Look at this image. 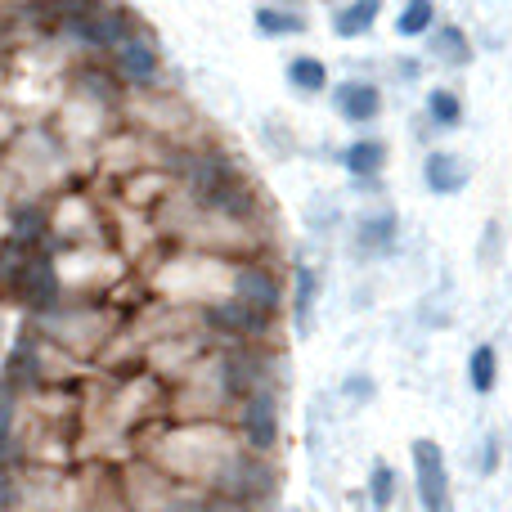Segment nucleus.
<instances>
[{"mask_svg": "<svg viewBox=\"0 0 512 512\" xmlns=\"http://www.w3.org/2000/svg\"><path fill=\"white\" fill-rule=\"evenodd\" d=\"M216 486L230 490L234 504H261V499L274 495V486H279V477H274V468L265 463L261 450H234L230 459L221 463V472H216Z\"/></svg>", "mask_w": 512, "mask_h": 512, "instance_id": "nucleus-1", "label": "nucleus"}, {"mask_svg": "<svg viewBox=\"0 0 512 512\" xmlns=\"http://www.w3.org/2000/svg\"><path fill=\"white\" fill-rule=\"evenodd\" d=\"M14 297L23 301L27 310H50L59 301V270H54L45 256H23L14 270Z\"/></svg>", "mask_w": 512, "mask_h": 512, "instance_id": "nucleus-2", "label": "nucleus"}, {"mask_svg": "<svg viewBox=\"0 0 512 512\" xmlns=\"http://www.w3.org/2000/svg\"><path fill=\"white\" fill-rule=\"evenodd\" d=\"M414 477H418L423 508L441 512L450 504V472H445V454L436 441H414Z\"/></svg>", "mask_w": 512, "mask_h": 512, "instance_id": "nucleus-3", "label": "nucleus"}, {"mask_svg": "<svg viewBox=\"0 0 512 512\" xmlns=\"http://www.w3.org/2000/svg\"><path fill=\"white\" fill-rule=\"evenodd\" d=\"M270 310H261V306H252L248 297H239L234 292L230 301H216L212 310H207V324L212 328H221V333H230V337H261L265 328H270Z\"/></svg>", "mask_w": 512, "mask_h": 512, "instance_id": "nucleus-4", "label": "nucleus"}, {"mask_svg": "<svg viewBox=\"0 0 512 512\" xmlns=\"http://www.w3.org/2000/svg\"><path fill=\"white\" fill-rule=\"evenodd\" d=\"M68 27L86 45H99V50H117L126 36H135V23H131L126 9H99V5L90 9V14H81L77 23H68Z\"/></svg>", "mask_w": 512, "mask_h": 512, "instance_id": "nucleus-5", "label": "nucleus"}, {"mask_svg": "<svg viewBox=\"0 0 512 512\" xmlns=\"http://www.w3.org/2000/svg\"><path fill=\"white\" fill-rule=\"evenodd\" d=\"M243 441L261 454H270L279 445V405H274L270 391H252L243 400Z\"/></svg>", "mask_w": 512, "mask_h": 512, "instance_id": "nucleus-6", "label": "nucleus"}, {"mask_svg": "<svg viewBox=\"0 0 512 512\" xmlns=\"http://www.w3.org/2000/svg\"><path fill=\"white\" fill-rule=\"evenodd\" d=\"M185 180H189L198 203H212V198L234 180V167L221 158V153H194V158L185 162Z\"/></svg>", "mask_w": 512, "mask_h": 512, "instance_id": "nucleus-7", "label": "nucleus"}, {"mask_svg": "<svg viewBox=\"0 0 512 512\" xmlns=\"http://www.w3.org/2000/svg\"><path fill=\"white\" fill-rule=\"evenodd\" d=\"M113 59H117V72H122L131 86L158 81V50H153L149 41H140V36H126V41L113 50Z\"/></svg>", "mask_w": 512, "mask_h": 512, "instance_id": "nucleus-8", "label": "nucleus"}, {"mask_svg": "<svg viewBox=\"0 0 512 512\" xmlns=\"http://www.w3.org/2000/svg\"><path fill=\"white\" fill-rule=\"evenodd\" d=\"M234 292L248 297L252 306L270 310V315L283 306V288H279V279H274L265 265H239V270H234Z\"/></svg>", "mask_w": 512, "mask_h": 512, "instance_id": "nucleus-9", "label": "nucleus"}, {"mask_svg": "<svg viewBox=\"0 0 512 512\" xmlns=\"http://www.w3.org/2000/svg\"><path fill=\"white\" fill-rule=\"evenodd\" d=\"M221 382L225 391H230L234 400H248L256 391V382H261V355L252 351H234L221 360Z\"/></svg>", "mask_w": 512, "mask_h": 512, "instance_id": "nucleus-10", "label": "nucleus"}, {"mask_svg": "<svg viewBox=\"0 0 512 512\" xmlns=\"http://www.w3.org/2000/svg\"><path fill=\"white\" fill-rule=\"evenodd\" d=\"M337 113H342L346 122H373V117L382 113L378 86H369V81H346V86L337 90Z\"/></svg>", "mask_w": 512, "mask_h": 512, "instance_id": "nucleus-11", "label": "nucleus"}, {"mask_svg": "<svg viewBox=\"0 0 512 512\" xmlns=\"http://www.w3.org/2000/svg\"><path fill=\"white\" fill-rule=\"evenodd\" d=\"M423 180L432 194H459V189L468 185V167H463V158H454V153H432L423 167Z\"/></svg>", "mask_w": 512, "mask_h": 512, "instance_id": "nucleus-12", "label": "nucleus"}, {"mask_svg": "<svg viewBox=\"0 0 512 512\" xmlns=\"http://www.w3.org/2000/svg\"><path fill=\"white\" fill-rule=\"evenodd\" d=\"M378 14H382V0H351V5H342L333 14V32L342 41H355V36H364L378 23Z\"/></svg>", "mask_w": 512, "mask_h": 512, "instance_id": "nucleus-13", "label": "nucleus"}, {"mask_svg": "<svg viewBox=\"0 0 512 512\" xmlns=\"http://www.w3.org/2000/svg\"><path fill=\"white\" fill-rule=\"evenodd\" d=\"M382 162H387V144H378V140H355L351 149L342 153V167L351 171V176H378Z\"/></svg>", "mask_w": 512, "mask_h": 512, "instance_id": "nucleus-14", "label": "nucleus"}, {"mask_svg": "<svg viewBox=\"0 0 512 512\" xmlns=\"http://www.w3.org/2000/svg\"><path fill=\"white\" fill-rule=\"evenodd\" d=\"M288 81L301 90V95H319L328 86V68L315 59V54H301V59L288 63Z\"/></svg>", "mask_w": 512, "mask_h": 512, "instance_id": "nucleus-15", "label": "nucleus"}, {"mask_svg": "<svg viewBox=\"0 0 512 512\" xmlns=\"http://www.w3.org/2000/svg\"><path fill=\"white\" fill-rule=\"evenodd\" d=\"M256 32L261 36H301L306 32V18L288 14V9H256Z\"/></svg>", "mask_w": 512, "mask_h": 512, "instance_id": "nucleus-16", "label": "nucleus"}, {"mask_svg": "<svg viewBox=\"0 0 512 512\" xmlns=\"http://www.w3.org/2000/svg\"><path fill=\"white\" fill-rule=\"evenodd\" d=\"M495 378H499V355H495V346H477L472 351V360H468V382H472V391H495Z\"/></svg>", "mask_w": 512, "mask_h": 512, "instance_id": "nucleus-17", "label": "nucleus"}, {"mask_svg": "<svg viewBox=\"0 0 512 512\" xmlns=\"http://www.w3.org/2000/svg\"><path fill=\"white\" fill-rule=\"evenodd\" d=\"M5 373H9V382H36V373H41V360H36V342H32V333L18 337V346H14V355H9Z\"/></svg>", "mask_w": 512, "mask_h": 512, "instance_id": "nucleus-18", "label": "nucleus"}, {"mask_svg": "<svg viewBox=\"0 0 512 512\" xmlns=\"http://www.w3.org/2000/svg\"><path fill=\"white\" fill-rule=\"evenodd\" d=\"M310 306H315V270L297 265V292H292V324L306 333L310 328Z\"/></svg>", "mask_w": 512, "mask_h": 512, "instance_id": "nucleus-19", "label": "nucleus"}, {"mask_svg": "<svg viewBox=\"0 0 512 512\" xmlns=\"http://www.w3.org/2000/svg\"><path fill=\"white\" fill-rule=\"evenodd\" d=\"M432 50H436V59H441V63H454V68H463V63L472 59L468 36H463L459 27H441V32L432 36Z\"/></svg>", "mask_w": 512, "mask_h": 512, "instance_id": "nucleus-20", "label": "nucleus"}, {"mask_svg": "<svg viewBox=\"0 0 512 512\" xmlns=\"http://www.w3.org/2000/svg\"><path fill=\"white\" fill-rule=\"evenodd\" d=\"M432 18H436L432 0H409V5L400 9V18H396V32L400 36H423V32H432Z\"/></svg>", "mask_w": 512, "mask_h": 512, "instance_id": "nucleus-21", "label": "nucleus"}, {"mask_svg": "<svg viewBox=\"0 0 512 512\" xmlns=\"http://www.w3.org/2000/svg\"><path fill=\"white\" fill-rule=\"evenodd\" d=\"M207 207H216V212H225V216H248V212H252V189L243 185L239 176H234L230 185H225Z\"/></svg>", "mask_w": 512, "mask_h": 512, "instance_id": "nucleus-22", "label": "nucleus"}, {"mask_svg": "<svg viewBox=\"0 0 512 512\" xmlns=\"http://www.w3.org/2000/svg\"><path fill=\"white\" fill-rule=\"evenodd\" d=\"M427 113H432L436 126H459L463 122V104H459L454 90H432V95H427Z\"/></svg>", "mask_w": 512, "mask_h": 512, "instance_id": "nucleus-23", "label": "nucleus"}, {"mask_svg": "<svg viewBox=\"0 0 512 512\" xmlns=\"http://www.w3.org/2000/svg\"><path fill=\"white\" fill-rule=\"evenodd\" d=\"M391 239H396V216L391 212H382V216H373V221L360 225V248H387Z\"/></svg>", "mask_w": 512, "mask_h": 512, "instance_id": "nucleus-24", "label": "nucleus"}, {"mask_svg": "<svg viewBox=\"0 0 512 512\" xmlns=\"http://www.w3.org/2000/svg\"><path fill=\"white\" fill-rule=\"evenodd\" d=\"M45 234V212L41 207H27L14 216V243H36Z\"/></svg>", "mask_w": 512, "mask_h": 512, "instance_id": "nucleus-25", "label": "nucleus"}, {"mask_svg": "<svg viewBox=\"0 0 512 512\" xmlns=\"http://www.w3.org/2000/svg\"><path fill=\"white\" fill-rule=\"evenodd\" d=\"M391 495H396V472H391L387 463H378V468H373V477H369V499L378 508H387Z\"/></svg>", "mask_w": 512, "mask_h": 512, "instance_id": "nucleus-26", "label": "nucleus"}, {"mask_svg": "<svg viewBox=\"0 0 512 512\" xmlns=\"http://www.w3.org/2000/svg\"><path fill=\"white\" fill-rule=\"evenodd\" d=\"M81 90H86V95H95V99H104V104H108V99H113L117 95V90H113V81H108L104 77V72H81Z\"/></svg>", "mask_w": 512, "mask_h": 512, "instance_id": "nucleus-27", "label": "nucleus"}, {"mask_svg": "<svg viewBox=\"0 0 512 512\" xmlns=\"http://www.w3.org/2000/svg\"><path fill=\"white\" fill-rule=\"evenodd\" d=\"M9 427H14V387L0 382V445L9 441Z\"/></svg>", "mask_w": 512, "mask_h": 512, "instance_id": "nucleus-28", "label": "nucleus"}, {"mask_svg": "<svg viewBox=\"0 0 512 512\" xmlns=\"http://www.w3.org/2000/svg\"><path fill=\"white\" fill-rule=\"evenodd\" d=\"M9 504H18V490H14V481L0 472V508H9Z\"/></svg>", "mask_w": 512, "mask_h": 512, "instance_id": "nucleus-29", "label": "nucleus"}, {"mask_svg": "<svg viewBox=\"0 0 512 512\" xmlns=\"http://www.w3.org/2000/svg\"><path fill=\"white\" fill-rule=\"evenodd\" d=\"M495 463H499V445H495V441H486V454H481V468L495 472Z\"/></svg>", "mask_w": 512, "mask_h": 512, "instance_id": "nucleus-30", "label": "nucleus"}]
</instances>
